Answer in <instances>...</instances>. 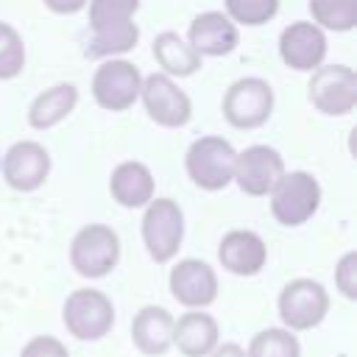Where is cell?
Masks as SVG:
<instances>
[{"instance_id":"cell-21","label":"cell","mask_w":357,"mask_h":357,"mask_svg":"<svg viewBox=\"0 0 357 357\" xmlns=\"http://www.w3.org/2000/svg\"><path fill=\"white\" fill-rule=\"evenodd\" d=\"M173 346L187 357H206L218 346V321L204 310H190L173 321Z\"/></svg>"},{"instance_id":"cell-7","label":"cell","mask_w":357,"mask_h":357,"mask_svg":"<svg viewBox=\"0 0 357 357\" xmlns=\"http://www.w3.org/2000/svg\"><path fill=\"white\" fill-rule=\"evenodd\" d=\"M307 100L326 117H346L357 106V73L349 64H321L310 73Z\"/></svg>"},{"instance_id":"cell-8","label":"cell","mask_w":357,"mask_h":357,"mask_svg":"<svg viewBox=\"0 0 357 357\" xmlns=\"http://www.w3.org/2000/svg\"><path fill=\"white\" fill-rule=\"evenodd\" d=\"M139 103L151 123L159 128H184L192 120V100L190 95L178 86L176 78L165 73H151L142 75V89H139Z\"/></svg>"},{"instance_id":"cell-30","label":"cell","mask_w":357,"mask_h":357,"mask_svg":"<svg viewBox=\"0 0 357 357\" xmlns=\"http://www.w3.org/2000/svg\"><path fill=\"white\" fill-rule=\"evenodd\" d=\"M89 0H42V6L50 11V14H59V17H73V14H81L86 8Z\"/></svg>"},{"instance_id":"cell-4","label":"cell","mask_w":357,"mask_h":357,"mask_svg":"<svg viewBox=\"0 0 357 357\" xmlns=\"http://www.w3.org/2000/svg\"><path fill=\"white\" fill-rule=\"evenodd\" d=\"M139 231H142L148 257L153 262L165 265V262L176 259V254L184 243V209L178 206V201H173L167 195H153L142 206Z\"/></svg>"},{"instance_id":"cell-26","label":"cell","mask_w":357,"mask_h":357,"mask_svg":"<svg viewBox=\"0 0 357 357\" xmlns=\"http://www.w3.org/2000/svg\"><path fill=\"white\" fill-rule=\"evenodd\" d=\"M142 0H89L86 14H89V31H103L114 25H126L137 17Z\"/></svg>"},{"instance_id":"cell-13","label":"cell","mask_w":357,"mask_h":357,"mask_svg":"<svg viewBox=\"0 0 357 357\" xmlns=\"http://www.w3.org/2000/svg\"><path fill=\"white\" fill-rule=\"evenodd\" d=\"M276 50L284 67L296 73H312L326 61L329 53L326 31H321L312 20H293L279 31Z\"/></svg>"},{"instance_id":"cell-12","label":"cell","mask_w":357,"mask_h":357,"mask_svg":"<svg viewBox=\"0 0 357 357\" xmlns=\"http://www.w3.org/2000/svg\"><path fill=\"white\" fill-rule=\"evenodd\" d=\"M284 170H287L284 156L273 145L254 142V145L237 151L231 184H237L240 192H245L251 198H268V192L282 178Z\"/></svg>"},{"instance_id":"cell-1","label":"cell","mask_w":357,"mask_h":357,"mask_svg":"<svg viewBox=\"0 0 357 357\" xmlns=\"http://www.w3.org/2000/svg\"><path fill=\"white\" fill-rule=\"evenodd\" d=\"M237 148L220 134H201L184 153L187 178L204 192H220L234 178Z\"/></svg>"},{"instance_id":"cell-10","label":"cell","mask_w":357,"mask_h":357,"mask_svg":"<svg viewBox=\"0 0 357 357\" xmlns=\"http://www.w3.org/2000/svg\"><path fill=\"white\" fill-rule=\"evenodd\" d=\"M61 318L70 335H75L78 340H100L114 324V304L103 290L78 287L67 296Z\"/></svg>"},{"instance_id":"cell-2","label":"cell","mask_w":357,"mask_h":357,"mask_svg":"<svg viewBox=\"0 0 357 357\" xmlns=\"http://www.w3.org/2000/svg\"><path fill=\"white\" fill-rule=\"evenodd\" d=\"M321 201H324L321 181L310 170H284L282 178L268 192V206L273 220L287 229L312 220L315 212L321 209Z\"/></svg>"},{"instance_id":"cell-18","label":"cell","mask_w":357,"mask_h":357,"mask_svg":"<svg viewBox=\"0 0 357 357\" xmlns=\"http://www.w3.org/2000/svg\"><path fill=\"white\" fill-rule=\"evenodd\" d=\"M78 86L70 84V81H59V84H50L45 86L31 103H28V126L33 131H50L56 128L59 123H64L75 109H78Z\"/></svg>"},{"instance_id":"cell-19","label":"cell","mask_w":357,"mask_h":357,"mask_svg":"<svg viewBox=\"0 0 357 357\" xmlns=\"http://www.w3.org/2000/svg\"><path fill=\"white\" fill-rule=\"evenodd\" d=\"M151 56L159 67V73L181 81V78H190L201 70L204 59L192 50V45L187 42V36L176 33V31H162L153 36L151 42Z\"/></svg>"},{"instance_id":"cell-16","label":"cell","mask_w":357,"mask_h":357,"mask_svg":"<svg viewBox=\"0 0 357 357\" xmlns=\"http://www.w3.org/2000/svg\"><path fill=\"white\" fill-rule=\"evenodd\" d=\"M218 259L234 276H257L268 262V245L251 229H229L218 243Z\"/></svg>"},{"instance_id":"cell-23","label":"cell","mask_w":357,"mask_h":357,"mask_svg":"<svg viewBox=\"0 0 357 357\" xmlns=\"http://www.w3.org/2000/svg\"><path fill=\"white\" fill-rule=\"evenodd\" d=\"M310 20L326 33L357 28V0H310Z\"/></svg>"},{"instance_id":"cell-5","label":"cell","mask_w":357,"mask_h":357,"mask_svg":"<svg viewBox=\"0 0 357 357\" xmlns=\"http://www.w3.org/2000/svg\"><path fill=\"white\" fill-rule=\"evenodd\" d=\"M120 262V234L106 223H86L73 234L70 265L84 279H103Z\"/></svg>"},{"instance_id":"cell-22","label":"cell","mask_w":357,"mask_h":357,"mask_svg":"<svg viewBox=\"0 0 357 357\" xmlns=\"http://www.w3.org/2000/svg\"><path fill=\"white\" fill-rule=\"evenodd\" d=\"M137 45H139V25H137V20H131L126 25H114V28H103V31H89L84 56L89 61L120 59V56H128Z\"/></svg>"},{"instance_id":"cell-31","label":"cell","mask_w":357,"mask_h":357,"mask_svg":"<svg viewBox=\"0 0 357 357\" xmlns=\"http://www.w3.org/2000/svg\"><path fill=\"white\" fill-rule=\"evenodd\" d=\"M209 357H245V349L237 343H223V346H215Z\"/></svg>"},{"instance_id":"cell-29","label":"cell","mask_w":357,"mask_h":357,"mask_svg":"<svg viewBox=\"0 0 357 357\" xmlns=\"http://www.w3.org/2000/svg\"><path fill=\"white\" fill-rule=\"evenodd\" d=\"M20 357H70L67 346L53 337V335H36L33 340H28V346L22 349Z\"/></svg>"},{"instance_id":"cell-27","label":"cell","mask_w":357,"mask_h":357,"mask_svg":"<svg viewBox=\"0 0 357 357\" xmlns=\"http://www.w3.org/2000/svg\"><path fill=\"white\" fill-rule=\"evenodd\" d=\"M25 59L28 53H25L22 33L11 22L0 20V81L20 78L25 70Z\"/></svg>"},{"instance_id":"cell-9","label":"cell","mask_w":357,"mask_h":357,"mask_svg":"<svg viewBox=\"0 0 357 357\" xmlns=\"http://www.w3.org/2000/svg\"><path fill=\"white\" fill-rule=\"evenodd\" d=\"M53 159L39 139H17L0 153V176L17 192H36L50 178Z\"/></svg>"},{"instance_id":"cell-25","label":"cell","mask_w":357,"mask_h":357,"mask_svg":"<svg viewBox=\"0 0 357 357\" xmlns=\"http://www.w3.org/2000/svg\"><path fill=\"white\" fill-rule=\"evenodd\" d=\"M282 0H223V14L237 28H259L276 20Z\"/></svg>"},{"instance_id":"cell-6","label":"cell","mask_w":357,"mask_h":357,"mask_svg":"<svg viewBox=\"0 0 357 357\" xmlns=\"http://www.w3.org/2000/svg\"><path fill=\"white\" fill-rule=\"evenodd\" d=\"M139 89H142V73L126 56L98 61L89 81L92 100L103 112H114V114L128 112L139 100Z\"/></svg>"},{"instance_id":"cell-11","label":"cell","mask_w":357,"mask_h":357,"mask_svg":"<svg viewBox=\"0 0 357 357\" xmlns=\"http://www.w3.org/2000/svg\"><path fill=\"white\" fill-rule=\"evenodd\" d=\"M329 312V293L315 279H293L279 293V318L284 329L301 332L318 326Z\"/></svg>"},{"instance_id":"cell-14","label":"cell","mask_w":357,"mask_h":357,"mask_svg":"<svg viewBox=\"0 0 357 357\" xmlns=\"http://www.w3.org/2000/svg\"><path fill=\"white\" fill-rule=\"evenodd\" d=\"M187 42L201 59H223L237 50L240 45V28L218 8L201 11L190 20Z\"/></svg>"},{"instance_id":"cell-15","label":"cell","mask_w":357,"mask_h":357,"mask_svg":"<svg viewBox=\"0 0 357 357\" xmlns=\"http://www.w3.org/2000/svg\"><path fill=\"white\" fill-rule=\"evenodd\" d=\"M170 293L190 310H204L218 298V273L204 259H178L170 268Z\"/></svg>"},{"instance_id":"cell-24","label":"cell","mask_w":357,"mask_h":357,"mask_svg":"<svg viewBox=\"0 0 357 357\" xmlns=\"http://www.w3.org/2000/svg\"><path fill=\"white\" fill-rule=\"evenodd\" d=\"M245 357H301V346L290 329L268 326L251 337Z\"/></svg>"},{"instance_id":"cell-17","label":"cell","mask_w":357,"mask_h":357,"mask_svg":"<svg viewBox=\"0 0 357 357\" xmlns=\"http://www.w3.org/2000/svg\"><path fill=\"white\" fill-rule=\"evenodd\" d=\"M109 195L123 209H142L156 195L153 170L139 159H123L109 173Z\"/></svg>"},{"instance_id":"cell-3","label":"cell","mask_w":357,"mask_h":357,"mask_svg":"<svg viewBox=\"0 0 357 357\" xmlns=\"http://www.w3.org/2000/svg\"><path fill=\"white\" fill-rule=\"evenodd\" d=\"M273 106H276L273 86L262 75H243L231 81L220 98L223 120L237 131L262 128L271 120Z\"/></svg>"},{"instance_id":"cell-28","label":"cell","mask_w":357,"mask_h":357,"mask_svg":"<svg viewBox=\"0 0 357 357\" xmlns=\"http://www.w3.org/2000/svg\"><path fill=\"white\" fill-rule=\"evenodd\" d=\"M335 287L343 298L357 301V251H346L335 265Z\"/></svg>"},{"instance_id":"cell-20","label":"cell","mask_w":357,"mask_h":357,"mask_svg":"<svg viewBox=\"0 0 357 357\" xmlns=\"http://www.w3.org/2000/svg\"><path fill=\"white\" fill-rule=\"evenodd\" d=\"M173 315L165 310V307H156V304H148L142 307L134 321H131V337H134V346L142 351V354H165L170 346H173Z\"/></svg>"}]
</instances>
